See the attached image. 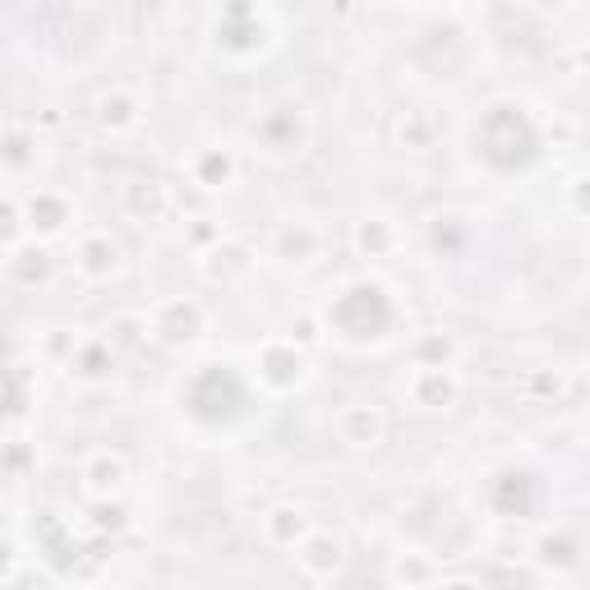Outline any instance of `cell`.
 <instances>
[{
	"label": "cell",
	"mask_w": 590,
	"mask_h": 590,
	"mask_svg": "<svg viewBox=\"0 0 590 590\" xmlns=\"http://www.w3.org/2000/svg\"><path fill=\"white\" fill-rule=\"evenodd\" d=\"M411 401L420 411H448L457 401V379L443 364H420V374L411 379Z\"/></svg>",
	"instance_id": "5"
},
{
	"label": "cell",
	"mask_w": 590,
	"mask_h": 590,
	"mask_svg": "<svg viewBox=\"0 0 590 590\" xmlns=\"http://www.w3.org/2000/svg\"><path fill=\"white\" fill-rule=\"evenodd\" d=\"M120 268V244L111 231H88L79 236L74 244V272L83 277V282H107V277H116Z\"/></svg>",
	"instance_id": "1"
},
{
	"label": "cell",
	"mask_w": 590,
	"mask_h": 590,
	"mask_svg": "<svg viewBox=\"0 0 590 590\" xmlns=\"http://www.w3.org/2000/svg\"><path fill=\"white\" fill-rule=\"evenodd\" d=\"M341 540H332V536H309L304 544H300V568L309 572V577H319V581H328L337 568H341Z\"/></svg>",
	"instance_id": "6"
},
{
	"label": "cell",
	"mask_w": 590,
	"mask_h": 590,
	"mask_svg": "<svg viewBox=\"0 0 590 590\" xmlns=\"http://www.w3.org/2000/svg\"><path fill=\"white\" fill-rule=\"evenodd\" d=\"M120 480H126V461H120L116 452H98L83 461V484L92 493H107V489H120Z\"/></svg>",
	"instance_id": "8"
},
{
	"label": "cell",
	"mask_w": 590,
	"mask_h": 590,
	"mask_svg": "<svg viewBox=\"0 0 590 590\" xmlns=\"http://www.w3.org/2000/svg\"><path fill=\"white\" fill-rule=\"evenodd\" d=\"M263 531H268L272 544H304L309 540V521H304L300 508H272L263 517Z\"/></svg>",
	"instance_id": "7"
},
{
	"label": "cell",
	"mask_w": 590,
	"mask_h": 590,
	"mask_svg": "<svg viewBox=\"0 0 590 590\" xmlns=\"http://www.w3.org/2000/svg\"><path fill=\"white\" fill-rule=\"evenodd\" d=\"M70 217H74V208H70L66 194H56V190H33V194H28V231H33V240L38 236H60L70 227Z\"/></svg>",
	"instance_id": "4"
},
{
	"label": "cell",
	"mask_w": 590,
	"mask_h": 590,
	"mask_svg": "<svg viewBox=\"0 0 590 590\" xmlns=\"http://www.w3.org/2000/svg\"><path fill=\"white\" fill-rule=\"evenodd\" d=\"M383 433H388V416L374 401H356L351 411H341V439L351 448H379Z\"/></svg>",
	"instance_id": "3"
},
{
	"label": "cell",
	"mask_w": 590,
	"mask_h": 590,
	"mask_svg": "<svg viewBox=\"0 0 590 590\" xmlns=\"http://www.w3.org/2000/svg\"><path fill=\"white\" fill-rule=\"evenodd\" d=\"M152 337L162 341H199L208 332V314L194 304V300H167L158 314H152Z\"/></svg>",
	"instance_id": "2"
}]
</instances>
